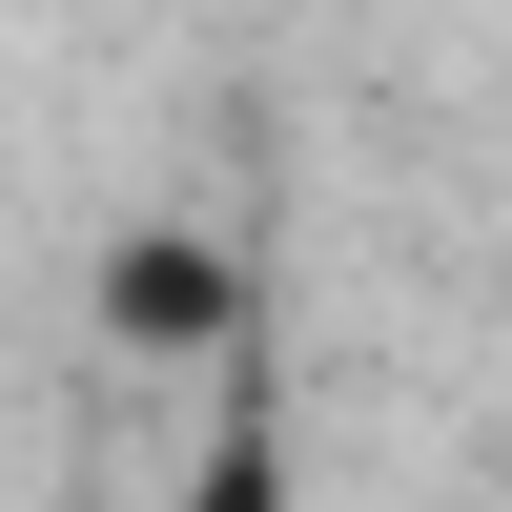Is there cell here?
<instances>
[{"label":"cell","mask_w":512,"mask_h":512,"mask_svg":"<svg viewBox=\"0 0 512 512\" xmlns=\"http://www.w3.org/2000/svg\"><path fill=\"white\" fill-rule=\"evenodd\" d=\"M103 349L226 390V369H246V246H226V226H123V246H103Z\"/></svg>","instance_id":"6da1fadb"},{"label":"cell","mask_w":512,"mask_h":512,"mask_svg":"<svg viewBox=\"0 0 512 512\" xmlns=\"http://www.w3.org/2000/svg\"><path fill=\"white\" fill-rule=\"evenodd\" d=\"M164 512H328V492H308V431L226 369V390H205V431H185V472H164Z\"/></svg>","instance_id":"7a4b0ae2"}]
</instances>
